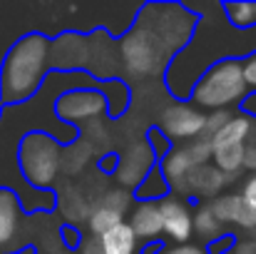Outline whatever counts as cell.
Instances as JSON below:
<instances>
[{"label":"cell","instance_id":"obj_1","mask_svg":"<svg viewBox=\"0 0 256 254\" xmlns=\"http://www.w3.org/2000/svg\"><path fill=\"white\" fill-rule=\"evenodd\" d=\"M199 15L184 3H144L120 35V58L127 75L152 80L167 75L172 60L186 48Z\"/></svg>","mask_w":256,"mask_h":254},{"label":"cell","instance_id":"obj_2","mask_svg":"<svg viewBox=\"0 0 256 254\" xmlns=\"http://www.w3.org/2000/svg\"><path fill=\"white\" fill-rule=\"evenodd\" d=\"M192 10L199 15L196 30L164 75V85L176 102H189L194 85L209 68L224 60H244L256 53V28L236 30L226 20L222 3H204L202 10Z\"/></svg>","mask_w":256,"mask_h":254},{"label":"cell","instance_id":"obj_3","mask_svg":"<svg viewBox=\"0 0 256 254\" xmlns=\"http://www.w3.org/2000/svg\"><path fill=\"white\" fill-rule=\"evenodd\" d=\"M52 40L45 33H25L18 38L0 63V107L32 100L52 70Z\"/></svg>","mask_w":256,"mask_h":254},{"label":"cell","instance_id":"obj_4","mask_svg":"<svg viewBox=\"0 0 256 254\" xmlns=\"http://www.w3.org/2000/svg\"><path fill=\"white\" fill-rule=\"evenodd\" d=\"M246 95H249V85L244 78L242 60H224V63L209 68L199 78V83L192 90L189 102L202 112L204 110L219 112V110L239 107Z\"/></svg>","mask_w":256,"mask_h":254},{"label":"cell","instance_id":"obj_5","mask_svg":"<svg viewBox=\"0 0 256 254\" xmlns=\"http://www.w3.org/2000/svg\"><path fill=\"white\" fill-rule=\"evenodd\" d=\"M65 162V147L48 132H30L18 150V165L25 182L40 192H58V179Z\"/></svg>","mask_w":256,"mask_h":254},{"label":"cell","instance_id":"obj_6","mask_svg":"<svg viewBox=\"0 0 256 254\" xmlns=\"http://www.w3.org/2000/svg\"><path fill=\"white\" fill-rule=\"evenodd\" d=\"M252 132H254V120H249L242 112L234 115L222 130H216L209 137L214 167L222 169L229 177H236L244 169V155H246Z\"/></svg>","mask_w":256,"mask_h":254},{"label":"cell","instance_id":"obj_7","mask_svg":"<svg viewBox=\"0 0 256 254\" xmlns=\"http://www.w3.org/2000/svg\"><path fill=\"white\" fill-rule=\"evenodd\" d=\"M55 115H58L60 122H65V125H70V127L82 132L85 122H94L102 115H107V97L100 90V85L68 90V92H62L58 97Z\"/></svg>","mask_w":256,"mask_h":254},{"label":"cell","instance_id":"obj_8","mask_svg":"<svg viewBox=\"0 0 256 254\" xmlns=\"http://www.w3.org/2000/svg\"><path fill=\"white\" fill-rule=\"evenodd\" d=\"M206 120L209 115L196 110L192 102H172L160 115V130L174 145H186L199 137H206Z\"/></svg>","mask_w":256,"mask_h":254},{"label":"cell","instance_id":"obj_9","mask_svg":"<svg viewBox=\"0 0 256 254\" xmlns=\"http://www.w3.org/2000/svg\"><path fill=\"white\" fill-rule=\"evenodd\" d=\"M157 165H160V160H157L154 150L150 147V142H147V137H144V140L130 145V147L120 155L114 179H117L120 184L134 189V187H137V184H140L152 169L157 167Z\"/></svg>","mask_w":256,"mask_h":254},{"label":"cell","instance_id":"obj_10","mask_svg":"<svg viewBox=\"0 0 256 254\" xmlns=\"http://www.w3.org/2000/svg\"><path fill=\"white\" fill-rule=\"evenodd\" d=\"M160 209L164 234L174 244H189V239L194 237V209L189 207V202L179 194H170L160 202Z\"/></svg>","mask_w":256,"mask_h":254},{"label":"cell","instance_id":"obj_11","mask_svg":"<svg viewBox=\"0 0 256 254\" xmlns=\"http://www.w3.org/2000/svg\"><path fill=\"white\" fill-rule=\"evenodd\" d=\"M234 177L224 174L222 169H216L214 165H204L192 172V177L176 189L184 199H216L219 192L232 182Z\"/></svg>","mask_w":256,"mask_h":254},{"label":"cell","instance_id":"obj_12","mask_svg":"<svg viewBox=\"0 0 256 254\" xmlns=\"http://www.w3.org/2000/svg\"><path fill=\"white\" fill-rule=\"evenodd\" d=\"M212 212L222 224H234L242 229H256V214L254 209L246 204L242 194H219L216 199L209 202Z\"/></svg>","mask_w":256,"mask_h":254},{"label":"cell","instance_id":"obj_13","mask_svg":"<svg viewBox=\"0 0 256 254\" xmlns=\"http://www.w3.org/2000/svg\"><path fill=\"white\" fill-rule=\"evenodd\" d=\"M130 227L134 229V234L140 237V242L157 244L160 237L164 234L160 204H154V202H137L132 207V212H130Z\"/></svg>","mask_w":256,"mask_h":254},{"label":"cell","instance_id":"obj_14","mask_svg":"<svg viewBox=\"0 0 256 254\" xmlns=\"http://www.w3.org/2000/svg\"><path fill=\"white\" fill-rule=\"evenodd\" d=\"M22 204L12 189H0V252H5L12 239H18L22 224Z\"/></svg>","mask_w":256,"mask_h":254},{"label":"cell","instance_id":"obj_15","mask_svg":"<svg viewBox=\"0 0 256 254\" xmlns=\"http://www.w3.org/2000/svg\"><path fill=\"white\" fill-rule=\"evenodd\" d=\"M160 167H162V172H164V177L170 179L172 192H176V189L192 177L194 169L204 167V165H199V162L194 160L189 145H174V150H172L170 155L160 162Z\"/></svg>","mask_w":256,"mask_h":254},{"label":"cell","instance_id":"obj_16","mask_svg":"<svg viewBox=\"0 0 256 254\" xmlns=\"http://www.w3.org/2000/svg\"><path fill=\"white\" fill-rule=\"evenodd\" d=\"M100 247L104 254H137L140 252V237L134 234L130 222H122L100 237Z\"/></svg>","mask_w":256,"mask_h":254},{"label":"cell","instance_id":"obj_17","mask_svg":"<svg viewBox=\"0 0 256 254\" xmlns=\"http://www.w3.org/2000/svg\"><path fill=\"white\" fill-rule=\"evenodd\" d=\"M100 90L107 97V117L110 120H120L132 105V87L122 78H112V80L100 83Z\"/></svg>","mask_w":256,"mask_h":254},{"label":"cell","instance_id":"obj_18","mask_svg":"<svg viewBox=\"0 0 256 254\" xmlns=\"http://www.w3.org/2000/svg\"><path fill=\"white\" fill-rule=\"evenodd\" d=\"M170 194H174V192H172V184H170V179L164 177V172H162L160 165L132 189V197H134L137 202H154V204H160V202L167 199Z\"/></svg>","mask_w":256,"mask_h":254},{"label":"cell","instance_id":"obj_19","mask_svg":"<svg viewBox=\"0 0 256 254\" xmlns=\"http://www.w3.org/2000/svg\"><path fill=\"white\" fill-rule=\"evenodd\" d=\"M194 234L202 237L204 247L212 244L214 239H219L222 234H226L224 232V224L216 219V214L212 212V204L209 202L196 204V209H194Z\"/></svg>","mask_w":256,"mask_h":254},{"label":"cell","instance_id":"obj_20","mask_svg":"<svg viewBox=\"0 0 256 254\" xmlns=\"http://www.w3.org/2000/svg\"><path fill=\"white\" fill-rule=\"evenodd\" d=\"M124 214L120 212V209H114V207H110V204H97L90 214H87V224H90V234L94 237V239H100L102 234H107L110 229H114L117 224H122L124 219H122Z\"/></svg>","mask_w":256,"mask_h":254},{"label":"cell","instance_id":"obj_21","mask_svg":"<svg viewBox=\"0 0 256 254\" xmlns=\"http://www.w3.org/2000/svg\"><path fill=\"white\" fill-rule=\"evenodd\" d=\"M226 20L236 28V30H252L256 28V3L246 0H236V3H222Z\"/></svg>","mask_w":256,"mask_h":254},{"label":"cell","instance_id":"obj_22","mask_svg":"<svg viewBox=\"0 0 256 254\" xmlns=\"http://www.w3.org/2000/svg\"><path fill=\"white\" fill-rule=\"evenodd\" d=\"M147 142H150V147L154 150V155H157V160H160V162H162L172 150H174V142H172L160 127H152V130L147 132Z\"/></svg>","mask_w":256,"mask_h":254},{"label":"cell","instance_id":"obj_23","mask_svg":"<svg viewBox=\"0 0 256 254\" xmlns=\"http://www.w3.org/2000/svg\"><path fill=\"white\" fill-rule=\"evenodd\" d=\"M239 247V239L234 234H222L219 239H214L212 244H206V254H232Z\"/></svg>","mask_w":256,"mask_h":254},{"label":"cell","instance_id":"obj_24","mask_svg":"<svg viewBox=\"0 0 256 254\" xmlns=\"http://www.w3.org/2000/svg\"><path fill=\"white\" fill-rule=\"evenodd\" d=\"M157 254H206V247L202 244H174V247H162Z\"/></svg>","mask_w":256,"mask_h":254},{"label":"cell","instance_id":"obj_25","mask_svg":"<svg viewBox=\"0 0 256 254\" xmlns=\"http://www.w3.org/2000/svg\"><path fill=\"white\" fill-rule=\"evenodd\" d=\"M242 65H244V78H246L249 90H256V53H252L249 58H244Z\"/></svg>","mask_w":256,"mask_h":254},{"label":"cell","instance_id":"obj_26","mask_svg":"<svg viewBox=\"0 0 256 254\" xmlns=\"http://www.w3.org/2000/svg\"><path fill=\"white\" fill-rule=\"evenodd\" d=\"M242 197L246 199V204L254 209V214H256V174H252V177L244 182V187H242Z\"/></svg>","mask_w":256,"mask_h":254},{"label":"cell","instance_id":"obj_27","mask_svg":"<svg viewBox=\"0 0 256 254\" xmlns=\"http://www.w3.org/2000/svg\"><path fill=\"white\" fill-rule=\"evenodd\" d=\"M239 112L256 122V90H249V95H246V97L242 100V105H239Z\"/></svg>","mask_w":256,"mask_h":254},{"label":"cell","instance_id":"obj_28","mask_svg":"<svg viewBox=\"0 0 256 254\" xmlns=\"http://www.w3.org/2000/svg\"><path fill=\"white\" fill-rule=\"evenodd\" d=\"M244 169H252L256 174V142L246 145V155H244Z\"/></svg>","mask_w":256,"mask_h":254},{"label":"cell","instance_id":"obj_29","mask_svg":"<svg viewBox=\"0 0 256 254\" xmlns=\"http://www.w3.org/2000/svg\"><path fill=\"white\" fill-rule=\"evenodd\" d=\"M80 254H104V252H102V247H100V239L90 237V239H85V242H82Z\"/></svg>","mask_w":256,"mask_h":254},{"label":"cell","instance_id":"obj_30","mask_svg":"<svg viewBox=\"0 0 256 254\" xmlns=\"http://www.w3.org/2000/svg\"><path fill=\"white\" fill-rule=\"evenodd\" d=\"M8 254H38V249L28 244V247H22V249H15V252H8Z\"/></svg>","mask_w":256,"mask_h":254},{"label":"cell","instance_id":"obj_31","mask_svg":"<svg viewBox=\"0 0 256 254\" xmlns=\"http://www.w3.org/2000/svg\"><path fill=\"white\" fill-rule=\"evenodd\" d=\"M232 254H242V252H232Z\"/></svg>","mask_w":256,"mask_h":254}]
</instances>
